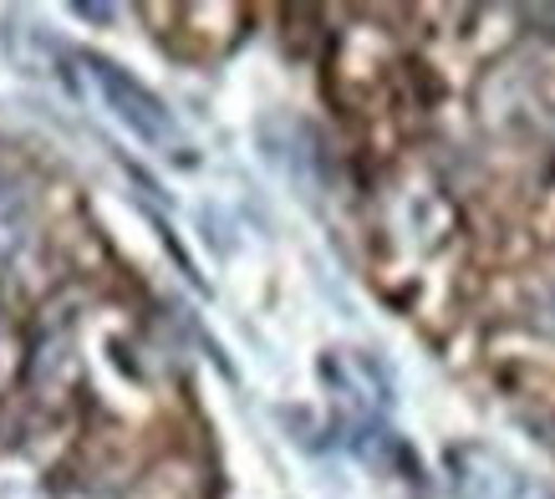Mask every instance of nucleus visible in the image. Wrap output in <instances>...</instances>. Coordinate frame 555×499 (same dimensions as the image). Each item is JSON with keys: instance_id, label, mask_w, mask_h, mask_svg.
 Listing matches in <instances>:
<instances>
[{"instance_id": "f257e3e1", "label": "nucleus", "mask_w": 555, "mask_h": 499, "mask_svg": "<svg viewBox=\"0 0 555 499\" xmlns=\"http://www.w3.org/2000/svg\"><path fill=\"white\" fill-rule=\"evenodd\" d=\"M67 67L72 72H62V77L82 82V92L92 87L102 107L118 117L133 138L153 143V149H173V143H184L179 117L164 107V98H153L149 87L138 82V77H128L118 62H107V56H98V51H67Z\"/></svg>"}]
</instances>
